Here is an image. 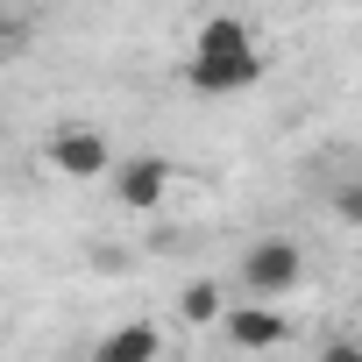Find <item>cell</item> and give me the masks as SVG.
<instances>
[{"label":"cell","instance_id":"1","mask_svg":"<svg viewBox=\"0 0 362 362\" xmlns=\"http://www.w3.org/2000/svg\"><path fill=\"white\" fill-rule=\"evenodd\" d=\"M185 78H192V93H214V100H228V93H249V86L263 78L256 29H249L242 15H214V22H199V36H192V57H185Z\"/></svg>","mask_w":362,"mask_h":362},{"label":"cell","instance_id":"6","mask_svg":"<svg viewBox=\"0 0 362 362\" xmlns=\"http://www.w3.org/2000/svg\"><path fill=\"white\" fill-rule=\"evenodd\" d=\"M156 355H163L156 320H128V327L100 334V348H93V362H156Z\"/></svg>","mask_w":362,"mask_h":362},{"label":"cell","instance_id":"8","mask_svg":"<svg viewBox=\"0 0 362 362\" xmlns=\"http://www.w3.org/2000/svg\"><path fill=\"white\" fill-rule=\"evenodd\" d=\"M327 206L341 228H362V170H341L334 185H327Z\"/></svg>","mask_w":362,"mask_h":362},{"label":"cell","instance_id":"2","mask_svg":"<svg viewBox=\"0 0 362 362\" xmlns=\"http://www.w3.org/2000/svg\"><path fill=\"white\" fill-rule=\"evenodd\" d=\"M298 277H305V249H298L291 235H263V242H249L242 263H235V284H242V298H256V305H277L284 291H298Z\"/></svg>","mask_w":362,"mask_h":362},{"label":"cell","instance_id":"11","mask_svg":"<svg viewBox=\"0 0 362 362\" xmlns=\"http://www.w3.org/2000/svg\"><path fill=\"white\" fill-rule=\"evenodd\" d=\"M355 298H362V291H355Z\"/></svg>","mask_w":362,"mask_h":362},{"label":"cell","instance_id":"3","mask_svg":"<svg viewBox=\"0 0 362 362\" xmlns=\"http://www.w3.org/2000/svg\"><path fill=\"white\" fill-rule=\"evenodd\" d=\"M43 163L57 170V177H71V185H93V177H114V142L100 135V128H57L50 135V149H43Z\"/></svg>","mask_w":362,"mask_h":362},{"label":"cell","instance_id":"5","mask_svg":"<svg viewBox=\"0 0 362 362\" xmlns=\"http://www.w3.org/2000/svg\"><path fill=\"white\" fill-rule=\"evenodd\" d=\"M221 334H228L242 355H263V348L291 341V320H284L277 305H256V298H242V305H228V313H221Z\"/></svg>","mask_w":362,"mask_h":362},{"label":"cell","instance_id":"7","mask_svg":"<svg viewBox=\"0 0 362 362\" xmlns=\"http://www.w3.org/2000/svg\"><path fill=\"white\" fill-rule=\"evenodd\" d=\"M221 313H228V291L214 277H199V284L177 291V320H185V327H221Z\"/></svg>","mask_w":362,"mask_h":362},{"label":"cell","instance_id":"10","mask_svg":"<svg viewBox=\"0 0 362 362\" xmlns=\"http://www.w3.org/2000/svg\"><path fill=\"white\" fill-rule=\"evenodd\" d=\"M15 36H22V22H15V8H0V50H8Z\"/></svg>","mask_w":362,"mask_h":362},{"label":"cell","instance_id":"4","mask_svg":"<svg viewBox=\"0 0 362 362\" xmlns=\"http://www.w3.org/2000/svg\"><path fill=\"white\" fill-rule=\"evenodd\" d=\"M107 185H114V199H121L128 214H156V206L170 199V185H177V170H170L163 156H121Z\"/></svg>","mask_w":362,"mask_h":362},{"label":"cell","instance_id":"9","mask_svg":"<svg viewBox=\"0 0 362 362\" xmlns=\"http://www.w3.org/2000/svg\"><path fill=\"white\" fill-rule=\"evenodd\" d=\"M320 362H362V341H327Z\"/></svg>","mask_w":362,"mask_h":362}]
</instances>
